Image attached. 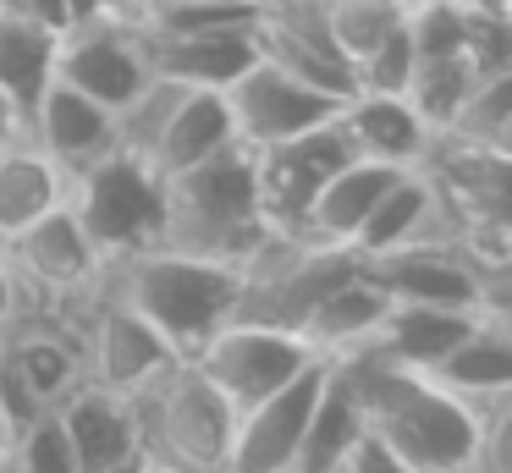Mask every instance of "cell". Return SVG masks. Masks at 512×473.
Wrapping results in <instances>:
<instances>
[{"instance_id": "6da1fadb", "label": "cell", "mask_w": 512, "mask_h": 473, "mask_svg": "<svg viewBox=\"0 0 512 473\" xmlns=\"http://www.w3.org/2000/svg\"><path fill=\"white\" fill-rule=\"evenodd\" d=\"M353 385L364 435H375L386 451H397L402 462H413L419 473H468L479 424L490 407H468L463 396H452L446 385H435L430 374L402 369L386 358H336Z\"/></svg>"}, {"instance_id": "7a4b0ae2", "label": "cell", "mask_w": 512, "mask_h": 473, "mask_svg": "<svg viewBox=\"0 0 512 473\" xmlns=\"http://www.w3.org/2000/svg\"><path fill=\"white\" fill-rule=\"evenodd\" d=\"M105 286H111L122 303H133L149 325L166 336V347L177 358H193L204 347V336L226 325L237 314V292H243V264L226 259H204V253L155 248L133 253V259L105 264Z\"/></svg>"}, {"instance_id": "3957f363", "label": "cell", "mask_w": 512, "mask_h": 473, "mask_svg": "<svg viewBox=\"0 0 512 473\" xmlns=\"http://www.w3.org/2000/svg\"><path fill=\"white\" fill-rule=\"evenodd\" d=\"M160 242L204 253V259L248 264L270 242L259 215V171L248 143H226L221 154L166 176V231Z\"/></svg>"}, {"instance_id": "277c9868", "label": "cell", "mask_w": 512, "mask_h": 473, "mask_svg": "<svg viewBox=\"0 0 512 473\" xmlns=\"http://www.w3.org/2000/svg\"><path fill=\"white\" fill-rule=\"evenodd\" d=\"M138 407V451L155 462V473H226L237 413L188 358H177Z\"/></svg>"}, {"instance_id": "5b68a950", "label": "cell", "mask_w": 512, "mask_h": 473, "mask_svg": "<svg viewBox=\"0 0 512 473\" xmlns=\"http://www.w3.org/2000/svg\"><path fill=\"white\" fill-rule=\"evenodd\" d=\"M67 209L105 264L155 248L166 231V176L127 149H111L67 176Z\"/></svg>"}, {"instance_id": "8992f818", "label": "cell", "mask_w": 512, "mask_h": 473, "mask_svg": "<svg viewBox=\"0 0 512 473\" xmlns=\"http://www.w3.org/2000/svg\"><path fill=\"white\" fill-rule=\"evenodd\" d=\"M6 259L23 286V314L45 308V314H78L94 297V286L105 281V259L94 253L89 231L78 226V215L61 198L56 209H45L39 220H28L17 237H6Z\"/></svg>"}, {"instance_id": "52a82bcc", "label": "cell", "mask_w": 512, "mask_h": 473, "mask_svg": "<svg viewBox=\"0 0 512 473\" xmlns=\"http://www.w3.org/2000/svg\"><path fill=\"white\" fill-rule=\"evenodd\" d=\"M320 352L298 336V330L265 325V319H226L215 336H204V347L193 352V369L232 402V413H248L254 402H265L270 391H281L287 380H298Z\"/></svg>"}, {"instance_id": "ba28073f", "label": "cell", "mask_w": 512, "mask_h": 473, "mask_svg": "<svg viewBox=\"0 0 512 473\" xmlns=\"http://www.w3.org/2000/svg\"><path fill=\"white\" fill-rule=\"evenodd\" d=\"M78 336H83V363H89V380L105 385L116 396H144L160 374L177 363V352L166 347L155 325L138 314L133 303L111 292V286H94V297L78 308Z\"/></svg>"}, {"instance_id": "9c48e42d", "label": "cell", "mask_w": 512, "mask_h": 473, "mask_svg": "<svg viewBox=\"0 0 512 473\" xmlns=\"http://www.w3.org/2000/svg\"><path fill=\"white\" fill-rule=\"evenodd\" d=\"M56 77L78 94L100 99L105 110H122L138 88L155 77L149 66V39L138 17H89L72 22L56 39Z\"/></svg>"}, {"instance_id": "30bf717a", "label": "cell", "mask_w": 512, "mask_h": 473, "mask_svg": "<svg viewBox=\"0 0 512 473\" xmlns=\"http://www.w3.org/2000/svg\"><path fill=\"white\" fill-rule=\"evenodd\" d=\"M342 160H353V143L347 132L331 121L298 132L287 143H270V149H254V171H259V215H265L270 237H298L303 215H309L320 182L336 171Z\"/></svg>"}, {"instance_id": "8fae6325", "label": "cell", "mask_w": 512, "mask_h": 473, "mask_svg": "<svg viewBox=\"0 0 512 473\" xmlns=\"http://www.w3.org/2000/svg\"><path fill=\"white\" fill-rule=\"evenodd\" d=\"M221 99H226L237 143H248V149H270V143L298 138V132L331 121L336 105H342V99L320 94V88L287 77L281 66H270L265 55H254V61L221 88Z\"/></svg>"}, {"instance_id": "7c38bea8", "label": "cell", "mask_w": 512, "mask_h": 473, "mask_svg": "<svg viewBox=\"0 0 512 473\" xmlns=\"http://www.w3.org/2000/svg\"><path fill=\"white\" fill-rule=\"evenodd\" d=\"M254 55H265L270 66L331 99H347L358 88L353 61L336 50L320 17V0H265V11L254 17Z\"/></svg>"}, {"instance_id": "4fadbf2b", "label": "cell", "mask_w": 512, "mask_h": 473, "mask_svg": "<svg viewBox=\"0 0 512 473\" xmlns=\"http://www.w3.org/2000/svg\"><path fill=\"white\" fill-rule=\"evenodd\" d=\"M325 374H331V358H314L298 380H287L281 391H270L265 402L237 413L226 473H287L292 451H298V435H303V418H309Z\"/></svg>"}, {"instance_id": "5bb4252c", "label": "cell", "mask_w": 512, "mask_h": 473, "mask_svg": "<svg viewBox=\"0 0 512 473\" xmlns=\"http://www.w3.org/2000/svg\"><path fill=\"white\" fill-rule=\"evenodd\" d=\"M23 138L34 143L61 176H72L89 160H100V154L116 149V110H105L100 99H89V94H78V88H67L61 77H50V88L34 99V110H28V121H23Z\"/></svg>"}, {"instance_id": "9a60e30c", "label": "cell", "mask_w": 512, "mask_h": 473, "mask_svg": "<svg viewBox=\"0 0 512 473\" xmlns=\"http://www.w3.org/2000/svg\"><path fill=\"white\" fill-rule=\"evenodd\" d=\"M419 374H430L435 385H446L452 396H463L468 407H496L512 396V325L507 308H479L468 319V330L430 358Z\"/></svg>"}, {"instance_id": "2e32d148", "label": "cell", "mask_w": 512, "mask_h": 473, "mask_svg": "<svg viewBox=\"0 0 512 473\" xmlns=\"http://www.w3.org/2000/svg\"><path fill=\"white\" fill-rule=\"evenodd\" d=\"M336 127L347 132L353 154L380 160V165H419L435 143V132L424 127V116L408 99L402 94H369V88H353V94L336 105Z\"/></svg>"}, {"instance_id": "e0dca14e", "label": "cell", "mask_w": 512, "mask_h": 473, "mask_svg": "<svg viewBox=\"0 0 512 473\" xmlns=\"http://www.w3.org/2000/svg\"><path fill=\"white\" fill-rule=\"evenodd\" d=\"M56 418L72 440V462L78 473H100L111 462H122L127 451H138V407L127 396L105 391V385L83 380L56 402Z\"/></svg>"}, {"instance_id": "ac0fdd59", "label": "cell", "mask_w": 512, "mask_h": 473, "mask_svg": "<svg viewBox=\"0 0 512 473\" xmlns=\"http://www.w3.org/2000/svg\"><path fill=\"white\" fill-rule=\"evenodd\" d=\"M402 171H408V165H380V160H364V154L342 160L320 182V193H314V204H309V215H303L298 237L325 242V248H353L358 226L369 220V209L380 204V193H386Z\"/></svg>"}, {"instance_id": "d6986e66", "label": "cell", "mask_w": 512, "mask_h": 473, "mask_svg": "<svg viewBox=\"0 0 512 473\" xmlns=\"http://www.w3.org/2000/svg\"><path fill=\"white\" fill-rule=\"evenodd\" d=\"M155 77L182 88H226L254 61V28H210V33H144Z\"/></svg>"}, {"instance_id": "ffe728a7", "label": "cell", "mask_w": 512, "mask_h": 473, "mask_svg": "<svg viewBox=\"0 0 512 473\" xmlns=\"http://www.w3.org/2000/svg\"><path fill=\"white\" fill-rule=\"evenodd\" d=\"M424 237H446V220H441V198H435L430 176H424L419 165H408V171L380 193V204L369 209V220L358 226L353 253L369 259V253H391V248H408V242H424Z\"/></svg>"}, {"instance_id": "44dd1931", "label": "cell", "mask_w": 512, "mask_h": 473, "mask_svg": "<svg viewBox=\"0 0 512 473\" xmlns=\"http://www.w3.org/2000/svg\"><path fill=\"white\" fill-rule=\"evenodd\" d=\"M226 143H237V132H232V116H226L221 88H182V99L171 105L155 149H149V165H155L160 176H177V171H188V165L221 154Z\"/></svg>"}, {"instance_id": "7402d4cb", "label": "cell", "mask_w": 512, "mask_h": 473, "mask_svg": "<svg viewBox=\"0 0 512 473\" xmlns=\"http://www.w3.org/2000/svg\"><path fill=\"white\" fill-rule=\"evenodd\" d=\"M380 314H386V292L364 275V264H353V270L314 303L309 325H303V341H309L320 358H347V352H358L369 341V330H375Z\"/></svg>"}, {"instance_id": "603a6c76", "label": "cell", "mask_w": 512, "mask_h": 473, "mask_svg": "<svg viewBox=\"0 0 512 473\" xmlns=\"http://www.w3.org/2000/svg\"><path fill=\"white\" fill-rule=\"evenodd\" d=\"M358 435H364V418H358L353 385H347L342 363L331 358V374H325V385H320V396H314L309 418H303V435H298V451H292V468L287 473H331L336 462L353 451Z\"/></svg>"}, {"instance_id": "cb8c5ba5", "label": "cell", "mask_w": 512, "mask_h": 473, "mask_svg": "<svg viewBox=\"0 0 512 473\" xmlns=\"http://www.w3.org/2000/svg\"><path fill=\"white\" fill-rule=\"evenodd\" d=\"M67 193V176L45 160L28 138L0 143V242L17 237L28 220H39L45 209L61 204Z\"/></svg>"}, {"instance_id": "d4e9b609", "label": "cell", "mask_w": 512, "mask_h": 473, "mask_svg": "<svg viewBox=\"0 0 512 473\" xmlns=\"http://www.w3.org/2000/svg\"><path fill=\"white\" fill-rule=\"evenodd\" d=\"M50 77H56V33L17 17L0 0V94L23 110V121L34 110V99L50 88Z\"/></svg>"}, {"instance_id": "484cf974", "label": "cell", "mask_w": 512, "mask_h": 473, "mask_svg": "<svg viewBox=\"0 0 512 473\" xmlns=\"http://www.w3.org/2000/svg\"><path fill=\"white\" fill-rule=\"evenodd\" d=\"M479 77L485 72H479L463 50H419L413 55V77H408V88H402V99L419 110L430 132H446V121L457 116V105L468 99V88H474Z\"/></svg>"}, {"instance_id": "4316f807", "label": "cell", "mask_w": 512, "mask_h": 473, "mask_svg": "<svg viewBox=\"0 0 512 473\" xmlns=\"http://www.w3.org/2000/svg\"><path fill=\"white\" fill-rule=\"evenodd\" d=\"M512 72H490L468 88V99L457 105V116L446 121V132L435 138H463V143H490V149H512Z\"/></svg>"}, {"instance_id": "83f0119b", "label": "cell", "mask_w": 512, "mask_h": 473, "mask_svg": "<svg viewBox=\"0 0 512 473\" xmlns=\"http://www.w3.org/2000/svg\"><path fill=\"white\" fill-rule=\"evenodd\" d=\"M0 473H78L72 440H67V429H61L56 407H45V413H34L28 424L12 429L6 457H0Z\"/></svg>"}, {"instance_id": "f1b7e54d", "label": "cell", "mask_w": 512, "mask_h": 473, "mask_svg": "<svg viewBox=\"0 0 512 473\" xmlns=\"http://www.w3.org/2000/svg\"><path fill=\"white\" fill-rule=\"evenodd\" d=\"M413 55H419V50H413V22L402 17L397 28H391L386 39H380L375 50L353 66L358 88H369V94H402V88H408V77H413Z\"/></svg>"}, {"instance_id": "f546056e", "label": "cell", "mask_w": 512, "mask_h": 473, "mask_svg": "<svg viewBox=\"0 0 512 473\" xmlns=\"http://www.w3.org/2000/svg\"><path fill=\"white\" fill-rule=\"evenodd\" d=\"M331 473H419V468H413V462H402L397 451H386L375 435H358L353 451H347Z\"/></svg>"}, {"instance_id": "4dcf8cb0", "label": "cell", "mask_w": 512, "mask_h": 473, "mask_svg": "<svg viewBox=\"0 0 512 473\" xmlns=\"http://www.w3.org/2000/svg\"><path fill=\"white\" fill-rule=\"evenodd\" d=\"M6 6H12L17 17L39 22L45 33H56V39L72 28V0H6Z\"/></svg>"}, {"instance_id": "1f68e13d", "label": "cell", "mask_w": 512, "mask_h": 473, "mask_svg": "<svg viewBox=\"0 0 512 473\" xmlns=\"http://www.w3.org/2000/svg\"><path fill=\"white\" fill-rule=\"evenodd\" d=\"M23 314V286H17V270L6 259V242H0V330Z\"/></svg>"}, {"instance_id": "d6a6232c", "label": "cell", "mask_w": 512, "mask_h": 473, "mask_svg": "<svg viewBox=\"0 0 512 473\" xmlns=\"http://www.w3.org/2000/svg\"><path fill=\"white\" fill-rule=\"evenodd\" d=\"M144 0H72V22H89V17H138Z\"/></svg>"}, {"instance_id": "836d02e7", "label": "cell", "mask_w": 512, "mask_h": 473, "mask_svg": "<svg viewBox=\"0 0 512 473\" xmlns=\"http://www.w3.org/2000/svg\"><path fill=\"white\" fill-rule=\"evenodd\" d=\"M17 138H23V110L0 94V143H17Z\"/></svg>"}, {"instance_id": "e575fe53", "label": "cell", "mask_w": 512, "mask_h": 473, "mask_svg": "<svg viewBox=\"0 0 512 473\" xmlns=\"http://www.w3.org/2000/svg\"><path fill=\"white\" fill-rule=\"evenodd\" d=\"M435 6H457V11H485V17H507L512 0H435Z\"/></svg>"}, {"instance_id": "d590c367", "label": "cell", "mask_w": 512, "mask_h": 473, "mask_svg": "<svg viewBox=\"0 0 512 473\" xmlns=\"http://www.w3.org/2000/svg\"><path fill=\"white\" fill-rule=\"evenodd\" d=\"M100 473H155V462H149L144 451H127L122 462H111V468H100Z\"/></svg>"}, {"instance_id": "8d00e7d4", "label": "cell", "mask_w": 512, "mask_h": 473, "mask_svg": "<svg viewBox=\"0 0 512 473\" xmlns=\"http://www.w3.org/2000/svg\"><path fill=\"white\" fill-rule=\"evenodd\" d=\"M6 440H12V424H6V418H0V457H6Z\"/></svg>"}]
</instances>
